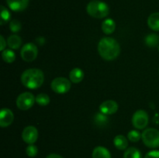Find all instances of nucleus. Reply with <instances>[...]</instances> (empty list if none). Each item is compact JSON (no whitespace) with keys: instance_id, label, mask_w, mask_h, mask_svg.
Masks as SVG:
<instances>
[{"instance_id":"f257e3e1","label":"nucleus","mask_w":159,"mask_h":158,"mask_svg":"<svg viewBox=\"0 0 159 158\" xmlns=\"http://www.w3.org/2000/svg\"><path fill=\"white\" fill-rule=\"evenodd\" d=\"M98 52L100 57L106 60H113L120 53V43L112 37H106L101 39L98 43Z\"/></svg>"},{"instance_id":"f03ea898","label":"nucleus","mask_w":159,"mask_h":158,"mask_svg":"<svg viewBox=\"0 0 159 158\" xmlns=\"http://www.w3.org/2000/svg\"><path fill=\"white\" fill-rule=\"evenodd\" d=\"M44 81L43 72L37 68H30L23 72L21 82L29 89H37L41 87Z\"/></svg>"},{"instance_id":"7ed1b4c3","label":"nucleus","mask_w":159,"mask_h":158,"mask_svg":"<svg viewBox=\"0 0 159 158\" xmlns=\"http://www.w3.org/2000/svg\"><path fill=\"white\" fill-rule=\"evenodd\" d=\"M86 11L90 16L96 19H102L107 17L110 13L108 5L99 0H93L89 2L86 6Z\"/></svg>"},{"instance_id":"20e7f679","label":"nucleus","mask_w":159,"mask_h":158,"mask_svg":"<svg viewBox=\"0 0 159 158\" xmlns=\"http://www.w3.org/2000/svg\"><path fill=\"white\" fill-rule=\"evenodd\" d=\"M141 139L146 147L157 148L159 147V131L155 128L145 129L141 134Z\"/></svg>"},{"instance_id":"39448f33","label":"nucleus","mask_w":159,"mask_h":158,"mask_svg":"<svg viewBox=\"0 0 159 158\" xmlns=\"http://www.w3.org/2000/svg\"><path fill=\"white\" fill-rule=\"evenodd\" d=\"M71 81L64 77H58L51 81V89L57 94H65L71 89Z\"/></svg>"},{"instance_id":"423d86ee","label":"nucleus","mask_w":159,"mask_h":158,"mask_svg":"<svg viewBox=\"0 0 159 158\" xmlns=\"http://www.w3.org/2000/svg\"><path fill=\"white\" fill-rule=\"evenodd\" d=\"M36 102V97L31 92L21 93L16 99V106L22 111L30 109Z\"/></svg>"},{"instance_id":"0eeeda50","label":"nucleus","mask_w":159,"mask_h":158,"mask_svg":"<svg viewBox=\"0 0 159 158\" xmlns=\"http://www.w3.org/2000/svg\"><path fill=\"white\" fill-rule=\"evenodd\" d=\"M38 55L37 46L33 43H27L23 45L20 51V56L24 61L32 62Z\"/></svg>"},{"instance_id":"6e6552de","label":"nucleus","mask_w":159,"mask_h":158,"mask_svg":"<svg viewBox=\"0 0 159 158\" xmlns=\"http://www.w3.org/2000/svg\"><path fill=\"white\" fill-rule=\"evenodd\" d=\"M148 115L144 110L142 109L136 111L132 116V124H133L134 127L138 129H145L148 124Z\"/></svg>"},{"instance_id":"1a4fd4ad","label":"nucleus","mask_w":159,"mask_h":158,"mask_svg":"<svg viewBox=\"0 0 159 158\" xmlns=\"http://www.w3.org/2000/svg\"><path fill=\"white\" fill-rule=\"evenodd\" d=\"M23 140L27 144H34L38 139V130L35 126L28 125L25 127L22 133Z\"/></svg>"},{"instance_id":"9d476101","label":"nucleus","mask_w":159,"mask_h":158,"mask_svg":"<svg viewBox=\"0 0 159 158\" xmlns=\"http://www.w3.org/2000/svg\"><path fill=\"white\" fill-rule=\"evenodd\" d=\"M118 108H119V105H118L117 102L113 100H107L99 105L100 112L103 113L107 116L116 113L118 111Z\"/></svg>"},{"instance_id":"9b49d317","label":"nucleus","mask_w":159,"mask_h":158,"mask_svg":"<svg viewBox=\"0 0 159 158\" xmlns=\"http://www.w3.org/2000/svg\"><path fill=\"white\" fill-rule=\"evenodd\" d=\"M14 114L9 108H3L0 112V126L8 127L13 122Z\"/></svg>"},{"instance_id":"f8f14e48","label":"nucleus","mask_w":159,"mask_h":158,"mask_svg":"<svg viewBox=\"0 0 159 158\" xmlns=\"http://www.w3.org/2000/svg\"><path fill=\"white\" fill-rule=\"evenodd\" d=\"M8 6L14 12H21L27 8L29 0H6Z\"/></svg>"},{"instance_id":"ddd939ff","label":"nucleus","mask_w":159,"mask_h":158,"mask_svg":"<svg viewBox=\"0 0 159 158\" xmlns=\"http://www.w3.org/2000/svg\"><path fill=\"white\" fill-rule=\"evenodd\" d=\"M84 76H85V74H84L83 71H82L81 68H75L70 71L69 80L71 81L72 83L79 84L83 80Z\"/></svg>"},{"instance_id":"4468645a","label":"nucleus","mask_w":159,"mask_h":158,"mask_svg":"<svg viewBox=\"0 0 159 158\" xmlns=\"http://www.w3.org/2000/svg\"><path fill=\"white\" fill-rule=\"evenodd\" d=\"M92 156L93 158H111V154L108 149L102 146H99L93 150Z\"/></svg>"},{"instance_id":"2eb2a0df","label":"nucleus","mask_w":159,"mask_h":158,"mask_svg":"<svg viewBox=\"0 0 159 158\" xmlns=\"http://www.w3.org/2000/svg\"><path fill=\"white\" fill-rule=\"evenodd\" d=\"M116 29V23L112 19H107L102 23V30L107 35L112 34Z\"/></svg>"},{"instance_id":"dca6fc26","label":"nucleus","mask_w":159,"mask_h":158,"mask_svg":"<svg viewBox=\"0 0 159 158\" xmlns=\"http://www.w3.org/2000/svg\"><path fill=\"white\" fill-rule=\"evenodd\" d=\"M113 144L118 150H127V147H128V140L123 135H117L115 136L114 139H113Z\"/></svg>"},{"instance_id":"f3484780","label":"nucleus","mask_w":159,"mask_h":158,"mask_svg":"<svg viewBox=\"0 0 159 158\" xmlns=\"http://www.w3.org/2000/svg\"><path fill=\"white\" fill-rule=\"evenodd\" d=\"M22 39L20 36L16 34H13L8 37L7 45L12 50H17L21 46Z\"/></svg>"},{"instance_id":"a211bd4d","label":"nucleus","mask_w":159,"mask_h":158,"mask_svg":"<svg viewBox=\"0 0 159 158\" xmlns=\"http://www.w3.org/2000/svg\"><path fill=\"white\" fill-rule=\"evenodd\" d=\"M148 26L155 31H159V12H154L148 18Z\"/></svg>"},{"instance_id":"6ab92c4d","label":"nucleus","mask_w":159,"mask_h":158,"mask_svg":"<svg viewBox=\"0 0 159 158\" xmlns=\"http://www.w3.org/2000/svg\"><path fill=\"white\" fill-rule=\"evenodd\" d=\"M144 42L149 47H155L159 44V36L155 33L148 34L144 38Z\"/></svg>"},{"instance_id":"aec40b11","label":"nucleus","mask_w":159,"mask_h":158,"mask_svg":"<svg viewBox=\"0 0 159 158\" xmlns=\"http://www.w3.org/2000/svg\"><path fill=\"white\" fill-rule=\"evenodd\" d=\"M2 57L5 62L11 64L16 60V54L12 49H5L2 51Z\"/></svg>"},{"instance_id":"412c9836","label":"nucleus","mask_w":159,"mask_h":158,"mask_svg":"<svg viewBox=\"0 0 159 158\" xmlns=\"http://www.w3.org/2000/svg\"><path fill=\"white\" fill-rule=\"evenodd\" d=\"M124 158H142L141 151L135 147H130L124 152Z\"/></svg>"},{"instance_id":"4be33fe9","label":"nucleus","mask_w":159,"mask_h":158,"mask_svg":"<svg viewBox=\"0 0 159 158\" xmlns=\"http://www.w3.org/2000/svg\"><path fill=\"white\" fill-rule=\"evenodd\" d=\"M51 102V99L48 94L45 93H40L36 97V102L40 106H46Z\"/></svg>"},{"instance_id":"5701e85b","label":"nucleus","mask_w":159,"mask_h":158,"mask_svg":"<svg viewBox=\"0 0 159 158\" xmlns=\"http://www.w3.org/2000/svg\"><path fill=\"white\" fill-rule=\"evenodd\" d=\"M94 121L96 125H99V126H102V125H105L108 122L109 119L107 115L103 114L102 112H99L95 116Z\"/></svg>"},{"instance_id":"b1692460","label":"nucleus","mask_w":159,"mask_h":158,"mask_svg":"<svg viewBox=\"0 0 159 158\" xmlns=\"http://www.w3.org/2000/svg\"><path fill=\"white\" fill-rule=\"evenodd\" d=\"M10 12L4 6H1V25L3 26L5 23L9 22L10 20Z\"/></svg>"},{"instance_id":"393cba45","label":"nucleus","mask_w":159,"mask_h":158,"mask_svg":"<svg viewBox=\"0 0 159 158\" xmlns=\"http://www.w3.org/2000/svg\"><path fill=\"white\" fill-rule=\"evenodd\" d=\"M127 139L133 143L138 142L141 139V134L137 130H130L127 133Z\"/></svg>"},{"instance_id":"a878e982","label":"nucleus","mask_w":159,"mask_h":158,"mask_svg":"<svg viewBox=\"0 0 159 158\" xmlns=\"http://www.w3.org/2000/svg\"><path fill=\"white\" fill-rule=\"evenodd\" d=\"M9 29L11 32L15 33L20 32L22 29L21 23L17 20H12L9 23Z\"/></svg>"},{"instance_id":"bb28decb","label":"nucleus","mask_w":159,"mask_h":158,"mask_svg":"<svg viewBox=\"0 0 159 158\" xmlns=\"http://www.w3.org/2000/svg\"><path fill=\"white\" fill-rule=\"evenodd\" d=\"M26 153L30 157H34L38 153V149L34 144H29V146L26 148Z\"/></svg>"},{"instance_id":"cd10ccee","label":"nucleus","mask_w":159,"mask_h":158,"mask_svg":"<svg viewBox=\"0 0 159 158\" xmlns=\"http://www.w3.org/2000/svg\"><path fill=\"white\" fill-rule=\"evenodd\" d=\"M144 158H159L158 150H152L146 153Z\"/></svg>"},{"instance_id":"c85d7f7f","label":"nucleus","mask_w":159,"mask_h":158,"mask_svg":"<svg viewBox=\"0 0 159 158\" xmlns=\"http://www.w3.org/2000/svg\"><path fill=\"white\" fill-rule=\"evenodd\" d=\"M0 43H1V48H0V50L3 51L6 49V41L5 40V38L3 37L2 35L0 36Z\"/></svg>"},{"instance_id":"c756f323","label":"nucleus","mask_w":159,"mask_h":158,"mask_svg":"<svg viewBox=\"0 0 159 158\" xmlns=\"http://www.w3.org/2000/svg\"><path fill=\"white\" fill-rule=\"evenodd\" d=\"M46 158H63L60 155L57 154V153H51V154H49Z\"/></svg>"},{"instance_id":"7c9ffc66","label":"nucleus","mask_w":159,"mask_h":158,"mask_svg":"<svg viewBox=\"0 0 159 158\" xmlns=\"http://www.w3.org/2000/svg\"><path fill=\"white\" fill-rule=\"evenodd\" d=\"M158 50H159V47H158Z\"/></svg>"}]
</instances>
